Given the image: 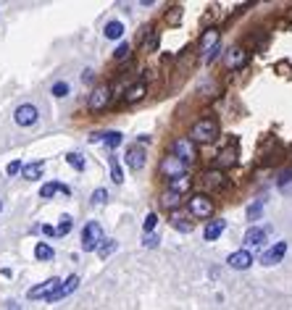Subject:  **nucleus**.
I'll use <instances>...</instances> for the list:
<instances>
[{"instance_id":"obj_1","label":"nucleus","mask_w":292,"mask_h":310,"mask_svg":"<svg viewBox=\"0 0 292 310\" xmlns=\"http://www.w3.org/2000/svg\"><path fill=\"white\" fill-rule=\"evenodd\" d=\"M216 137H218V121L216 119H200V121H195L192 129H190V140L195 145H211Z\"/></svg>"},{"instance_id":"obj_2","label":"nucleus","mask_w":292,"mask_h":310,"mask_svg":"<svg viewBox=\"0 0 292 310\" xmlns=\"http://www.w3.org/2000/svg\"><path fill=\"white\" fill-rule=\"evenodd\" d=\"M103 239H106V234H103V226L98 221L85 224V229H82V250H85V252H95Z\"/></svg>"},{"instance_id":"obj_3","label":"nucleus","mask_w":292,"mask_h":310,"mask_svg":"<svg viewBox=\"0 0 292 310\" xmlns=\"http://www.w3.org/2000/svg\"><path fill=\"white\" fill-rule=\"evenodd\" d=\"M158 174H161L163 179L174 181V179H179V176H187V163H182L177 155L169 153V155L158 163Z\"/></svg>"},{"instance_id":"obj_4","label":"nucleus","mask_w":292,"mask_h":310,"mask_svg":"<svg viewBox=\"0 0 292 310\" xmlns=\"http://www.w3.org/2000/svg\"><path fill=\"white\" fill-rule=\"evenodd\" d=\"M190 216L192 218H211L213 216V200L208 197V194H195V197H190Z\"/></svg>"},{"instance_id":"obj_5","label":"nucleus","mask_w":292,"mask_h":310,"mask_svg":"<svg viewBox=\"0 0 292 310\" xmlns=\"http://www.w3.org/2000/svg\"><path fill=\"white\" fill-rule=\"evenodd\" d=\"M171 155H177L182 163H192V160L197 158L195 142L190 140V137H179V140H174V145H171Z\"/></svg>"},{"instance_id":"obj_6","label":"nucleus","mask_w":292,"mask_h":310,"mask_svg":"<svg viewBox=\"0 0 292 310\" xmlns=\"http://www.w3.org/2000/svg\"><path fill=\"white\" fill-rule=\"evenodd\" d=\"M111 102V87H95L90 92V100H87V111L90 113H100L106 111Z\"/></svg>"},{"instance_id":"obj_7","label":"nucleus","mask_w":292,"mask_h":310,"mask_svg":"<svg viewBox=\"0 0 292 310\" xmlns=\"http://www.w3.org/2000/svg\"><path fill=\"white\" fill-rule=\"evenodd\" d=\"M61 284H63V279L50 276L48 281H42V284H37V286H32V289L27 292V297H29V300H48V297H50Z\"/></svg>"},{"instance_id":"obj_8","label":"nucleus","mask_w":292,"mask_h":310,"mask_svg":"<svg viewBox=\"0 0 292 310\" xmlns=\"http://www.w3.org/2000/svg\"><path fill=\"white\" fill-rule=\"evenodd\" d=\"M37 119H40V111H37V106H32V102H21L14 111V121L19 126H32V124H37Z\"/></svg>"},{"instance_id":"obj_9","label":"nucleus","mask_w":292,"mask_h":310,"mask_svg":"<svg viewBox=\"0 0 292 310\" xmlns=\"http://www.w3.org/2000/svg\"><path fill=\"white\" fill-rule=\"evenodd\" d=\"M200 184H203L205 189H211V192L224 189V187H227V174H224V171H218V168H208L205 174L200 176Z\"/></svg>"},{"instance_id":"obj_10","label":"nucleus","mask_w":292,"mask_h":310,"mask_svg":"<svg viewBox=\"0 0 292 310\" xmlns=\"http://www.w3.org/2000/svg\"><path fill=\"white\" fill-rule=\"evenodd\" d=\"M227 263H229V268H235V271H248L253 266V255H250V250H237L227 258Z\"/></svg>"},{"instance_id":"obj_11","label":"nucleus","mask_w":292,"mask_h":310,"mask_svg":"<svg viewBox=\"0 0 292 310\" xmlns=\"http://www.w3.org/2000/svg\"><path fill=\"white\" fill-rule=\"evenodd\" d=\"M284 255H287V242L282 239V242H276L274 247H268V250L263 252V255H261V263H263V266H276V263L282 260Z\"/></svg>"},{"instance_id":"obj_12","label":"nucleus","mask_w":292,"mask_h":310,"mask_svg":"<svg viewBox=\"0 0 292 310\" xmlns=\"http://www.w3.org/2000/svg\"><path fill=\"white\" fill-rule=\"evenodd\" d=\"M77 286H79V276H77V273H71V276H68L61 286H58V289H55L45 302H58V300H63V297H68V294H71V292L77 289Z\"/></svg>"},{"instance_id":"obj_13","label":"nucleus","mask_w":292,"mask_h":310,"mask_svg":"<svg viewBox=\"0 0 292 310\" xmlns=\"http://www.w3.org/2000/svg\"><path fill=\"white\" fill-rule=\"evenodd\" d=\"M245 63H248V50L245 48H229V53H227V68L229 71H237V68H242Z\"/></svg>"},{"instance_id":"obj_14","label":"nucleus","mask_w":292,"mask_h":310,"mask_svg":"<svg viewBox=\"0 0 292 310\" xmlns=\"http://www.w3.org/2000/svg\"><path fill=\"white\" fill-rule=\"evenodd\" d=\"M218 40H221V32L218 29H205L203 34H200V45H197V48H200V53H211V50H216L218 48Z\"/></svg>"},{"instance_id":"obj_15","label":"nucleus","mask_w":292,"mask_h":310,"mask_svg":"<svg viewBox=\"0 0 292 310\" xmlns=\"http://www.w3.org/2000/svg\"><path fill=\"white\" fill-rule=\"evenodd\" d=\"M124 160H126V166H129L132 171H139V168L145 166V150L139 145H132L129 150H126V158Z\"/></svg>"},{"instance_id":"obj_16","label":"nucleus","mask_w":292,"mask_h":310,"mask_svg":"<svg viewBox=\"0 0 292 310\" xmlns=\"http://www.w3.org/2000/svg\"><path fill=\"white\" fill-rule=\"evenodd\" d=\"M235 163H237V147H235V145L224 147V150L216 155V168H218V171H224V168L235 166Z\"/></svg>"},{"instance_id":"obj_17","label":"nucleus","mask_w":292,"mask_h":310,"mask_svg":"<svg viewBox=\"0 0 292 310\" xmlns=\"http://www.w3.org/2000/svg\"><path fill=\"white\" fill-rule=\"evenodd\" d=\"M148 95V84L142 82V79H139V82H134V84H129L126 87V92H124V100L126 102H139Z\"/></svg>"},{"instance_id":"obj_18","label":"nucleus","mask_w":292,"mask_h":310,"mask_svg":"<svg viewBox=\"0 0 292 310\" xmlns=\"http://www.w3.org/2000/svg\"><path fill=\"white\" fill-rule=\"evenodd\" d=\"M42 171H45V163L42 160H34V163H27L21 168V176L27 181H37V179H42Z\"/></svg>"},{"instance_id":"obj_19","label":"nucleus","mask_w":292,"mask_h":310,"mask_svg":"<svg viewBox=\"0 0 292 310\" xmlns=\"http://www.w3.org/2000/svg\"><path fill=\"white\" fill-rule=\"evenodd\" d=\"M224 229H227V221H224V218H213V221L205 226L203 237L208 239V242H213V239H218V237H221V232H224Z\"/></svg>"},{"instance_id":"obj_20","label":"nucleus","mask_w":292,"mask_h":310,"mask_svg":"<svg viewBox=\"0 0 292 310\" xmlns=\"http://www.w3.org/2000/svg\"><path fill=\"white\" fill-rule=\"evenodd\" d=\"M263 239H266V232H263V229H258V226H253V229L245 232L242 242L248 245V247H255V245H263Z\"/></svg>"},{"instance_id":"obj_21","label":"nucleus","mask_w":292,"mask_h":310,"mask_svg":"<svg viewBox=\"0 0 292 310\" xmlns=\"http://www.w3.org/2000/svg\"><path fill=\"white\" fill-rule=\"evenodd\" d=\"M182 205V194H177V192H171V189H166L161 194V208H166V211H174V208H179Z\"/></svg>"},{"instance_id":"obj_22","label":"nucleus","mask_w":292,"mask_h":310,"mask_svg":"<svg viewBox=\"0 0 292 310\" xmlns=\"http://www.w3.org/2000/svg\"><path fill=\"white\" fill-rule=\"evenodd\" d=\"M103 34H106V40H121L124 24H121V21H108L106 29H103Z\"/></svg>"},{"instance_id":"obj_23","label":"nucleus","mask_w":292,"mask_h":310,"mask_svg":"<svg viewBox=\"0 0 292 310\" xmlns=\"http://www.w3.org/2000/svg\"><path fill=\"white\" fill-rule=\"evenodd\" d=\"M121 142H124V134L121 132H106V134H103V145H106L108 150H116Z\"/></svg>"},{"instance_id":"obj_24","label":"nucleus","mask_w":292,"mask_h":310,"mask_svg":"<svg viewBox=\"0 0 292 310\" xmlns=\"http://www.w3.org/2000/svg\"><path fill=\"white\" fill-rule=\"evenodd\" d=\"M190 184H192V179H190V176H179V179L169 181V189H171V192H177V194H184L187 189H190Z\"/></svg>"},{"instance_id":"obj_25","label":"nucleus","mask_w":292,"mask_h":310,"mask_svg":"<svg viewBox=\"0 0 292 310\" xmlns=\"http://www.w3.org/2000/svg\"><path fill=\"white\" fill-rule=\"evenodd\" d=\"M108 163H111V179H113V184H121V181H124V171H121L119 158L111 155V158H108Z\"/></svg>"},{"instance_id":"obj_26","label":"nucleus","mask_w":292,"mask_h":310,"mask_svg":"<svg viewBox=\"0 0 292 310\" xmlns=\"http://www.w3.org/2000/svg\"><path fill=\"white\" fill-rule=\"evenodd\" d=\"M63 158H66V163L71 166V168H77V171H85V168H87L85 155H79V153H66Z\"/></svg>"},{"instance_id":"obj_27","label":"nucleus","mask_w":292,"mask_h":310,"mask_svg":"<svg viewBox=\"0 0 292 310\" xmlns=\"http://www.w3.org/2000/svg\"><path fill=\"white\" fill-rule=\"evenodd\" d=\"M71 226H74V218L71 216H61V221H58V226H55V237H66L68 232H71Z\"/></svg>"},{"instance_id":"obj_28","label":"nucleus","mask_w":292,"mask_h":310,"mask_svg":"<svg viewBox=\"0 0 292 310\" xmlns=\"http://www.w3.org/2000/svg\"><path fill=\"white\" fill-rule=\"evenodd\" d=\"M55 192H61V181H45L42 189H40V197L42 200H50Z\"/></svg>"},{"instance_id":"obj_29","label":"nucleus","mask_w":292,"mask_h":310,"mask_svg":"<svg viewBox=\"0 0 292 310\" xmlns=\"http://www.w3.org/2000/svg\"><path fill=\"white\" fill-rule=\"evenodd\" d=\"M182 14H184L182 6H171V8L166 11V24H169V27H177L179 21H182Z\"/></svg>"},{"instance_id":"obj_30","label":"nucleus","mask_w":292,"mask_h":310,"mask_svg":"<svg viewBox=\"0 0 292 310\" xmlns=\"http://www.w3.org/2000/svg\"><path fill=\"white\" fill-rule=\"evenodd\" d=\"M116 247H119V245H116V239H103V242H100V247H98L95 252H98L100 258H108L111 252H116Z\"/></svg>"},{"instance_id":"obj_31","label":"nucleus","mask_w":292,"mask_h":310,"mask_svg":"<svg viewBox=\"0 0 292 310\" xmlns=\"http://www.w3.org/2000/svg\"><path fill=\"white\" fill-rule=\"evenodd\" d=\"M34 255H37V260H50L55 252H53V247L50 245H45V242H40L37 247H34Z\"/></svg>"},{"instance_id":"obj_32","label":"nucleus","mask_w":292,"mask_h":310,"mask_svg":"<svg viewBox=\"0 0 292 310\" xmlns=\"http://www.w3.org/2000/svg\"><path fill=\"white\" fill-rule=\"evenodd\" d=\"M171 226L177 229V232H182V234H190L192 232V221H184V218H179V216L171 218Z\"/></svg>"},{"instance_id":"obj_33","label":"nucleus","mask_w":292,"mask_h":310,"mask_svg":"<svg viewBox=\"0 0 292 310\" xmlns=\"http://www.w3.org/2000/svg\"><path fill=\"white\" fill-rule=\"evenodd\" d=\"M261 216H263V200H255L248 208V221H258Z\"/></svg>"},{"instance_id":"obj_34","label":"nucleus","mask_w":292,"mask_h":310,"mask_svg":"<svg viewBox=\"0 0 292 310\" xmlns=\"http://www.w3.org/2000/svg\"><path fill=\"white\" fill-rule=\"evenodd\" d=\"M129 53H132V45L129 42H119V48L113 50V58L116 61H124V58H129Z\"/></svg>"},{"instance_id":"obj_35","label":"nucleus","mask_w":292,"mask_h":310,"mask_svg":"<svg viewBox=\"0 0 292 310\" xmlns=\"http://www.w3.org/2000/svg\"><path fill=\"white\" fill-rule=\"evenodd\" d=\"M50 92H53L55 97H68V92H71V87H68V82H55Z\"/></svg>"},{"instance_id":"obj_36","label":"nucleus","mask_w":292,"mask_h":310,"mask_svg":"<svg viewBox=\"0 0 292 310\" xmlns=\"http://www.w3.org/2000/svg\"><path fill=\"white\" fill-rule=\"evenodd\" d=\"M156 224H158V216H156V213H148L145 221H142V232H145V234H153Z\"/></svg>"},{"instance_id":"obj_37","label":"nucleus","mask_w":292,"mask_h":310,"mask_svg":"<svg viewBox=\"0 0 292 310\" xmlns=\"http://www.w3.org/2000/svg\"><path fill=\"white\" fill-rule=\"evenodd\" d=\"M158 48V32H150V37L145 40V45H142V50L145 53H153Z\"/></svg>"},{"instance_id":"obj_38","label":"nucleus","mask_w":292,"mask_h":310,"mask_svg":"<svg viewBox=\"0 0 292 310\" xmlns=\"http://www.w3.org/2000/svg\"><path fill=\"white\" fill-rule=\"evenodd\" d=\"M106 200H108V192L100 187V189H95V192H92V200H90V202H92V205H103Z\"/></svg>"},{"instance_id":"obj_39","label":"nucleus","mask_w":292,"mask_h":310,"mask_svg":"<svg viewBox=\"0 0 292 310\" xmlns=\"http://www.w3.org/2000/svg\"><path fill=\"white\" fill-rule=\"evenodd\" d=\"M21 168H24V166H21V160H11L8 168H6V174H8V176H14V174H19Z\"/></svg>"},{"instance_id":"obj_40","label":"nucleus","mask_w":292,"mask_h":310,"mask_svg":"<svg viewBox=\"0 0 292 310\" xmlns=\"http://www.w3.org/2000/svg\"><path fill=\"white\" fill-rule=\"evenodd\" d=\"M292 181V168H284L282 174H279V187H284V184H289Z\"/></svg>"},{"instance_id":"obj_41","label":"nucleus","mask_w":292,"mask_h":310,"mask_svg":"<svg viewBox=\"0 0 292 310\" xmlns=\"http://www.w3.org/2000/svg\"><path fill=\"white\" fill-rule=\"evenodd\" d=\"M158 242H161L158 234H145V239H142V245H145V247H158Z\"/></svg>"},{"instance_id":"obj_42","label":"nucleus","mask_w":292,"mask_h":310,"mask_svg":"<svg viewBox=\"0 0 292 310\" xmlns=\"http://www.w3.org/2000/svg\"><path fill=\"white\" fill-rule=\"evenodd\" d=\"M42 234H48V237H55V226H50V224H42Z\"/></svg>"},{"instance_id":"obj_43","label":"nucleus","mask_w":292,"mask_h":310,"mask_svg":"<svg viewBox=\"0 0 292 310\" xmlns=\"http://www.w3.org/2000/svg\"><path fill=\"white\" fill-rule=\"evenodd\" d=\"M82 82H87V84L92 82V71H90V68H87V74H82Z\"/></svg>"},{"instance_id":"obj_44","label":"nucleus","mask_w":292,"mask_h":310,"mask_svg":"<svg viewBox=\"0 0 292 310\" xmlns=\"http://www.w3.org/2000/svg\"><path fill=\"white\" fill-rule=\"evenodd\" d=\"M8 310H21V307H19L16 302H8Z\"/></svg>"},{"instance_id":"obj_45","label":"nucleus","mask_w":292,"mask_h":310,"mask_svg":"<svg viewBox=\"0 0 292 310\" xmlns=\"http://www.w3.org/2000/svg\"><path fill=\"white\" fill-rule=\"evenodd\" d=\"M0 211H3V202H0Z\"/></svg>"}]
</instances>
